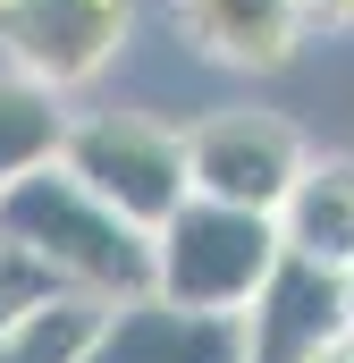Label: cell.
<instances>
[{
  "mask_svg": "<svg viewBox=\"0 0 354 363\" xmlns=\"http://www.w3.org/2000/svg\"><path fill=\"white\" fill-rule=\"evenodd\" d=\"M0 237L51 279L59 296L118 304V296H144L152 287V237L135 220H118L59 161H42V169H25V178L0 186Z\"/></svg>",
  "mask_w": 354,
  "mask_h": 363,
  "instance_id": "1",
  "label": "cell"
},
{
  "mask_svg": "<svg viewBox=\"0 0 354 363\" xmlns=\"http://www.w3.org/2000/svg\"><path fill=\"white\" fill-rule=\"evenodd\" d=\"M59 169L85 178L118 220H135L144 237L169 220L185 186V118L169 110H135V101H76L68 135H59Z\"/></svg>",
  "mask_w": 354,
  "mask_h": 363,
  "instance_id": "2",
  "label": "cell"
},
{
  "mask_svg": "<svg viewBox=\"0 0 354 363\" xmlns=\"http://www.w3.org/2000/svg\"><path fill=\"white\" fill-rule=\"evenodd\" d=\"M278 220L270 211H236L211 194H185L169 220L152 228V296L194 304V313H245L253 287L278 271Z\"/></svg>",
  "mask_w": 354,
  "mask_h": 363,
  "instance_id": "3",
  "label": "cell"
},
{
  "mask_svg": "<svg viewBox=\"0 0 354 363\" xmlns=\"http://www.w3.org/2000/svg\"><path fill=\"white\" fill-rule=\"evenodd\" d=\"M135 26L144 0H0V68L51 85L59 101H85L135 51Z\"/></svg>",
  "mask_w": 354,
  "mask_h": 363,
  "instance_id": "4",
  "label": "cell"
},
{
  "mask_svg": "<svg viewBox=\"0 0 354 363\" xmlns=\"http://www.w3.org/2000/svg\"><path fill=\"white\" fill-rule=\"evenodd\" d=\"M304 152H312V135L287 110H262V101H202V110H185V186L211 194V203L278 211L295 169H304Z\"/></svg>",
  "mask_w": 354,
  "mask_h": 363,
  "instance_id": "5",
  "label": "cell"
},
{
  "mask_svg": "<svg viewBox=\"0 0 354 363\" xmlns=\"http://www.w3.org/2000/svg\"><path fill=\"white\" fill-rule=\"evenodd\" d=\"M169 26L219 77H287L312 43L304 0H169Z\"/></svg>",
  "mask_w": 354,
  "mask_h": 363,
  "instance_id": "6",
  "label": "cell"
},
{
  "mask_svg": "<svg viewBox=\"0 0 354 363\" xmlns=\"http://www.w3.org/2000/svg\"><path fill=\"white\" fill-rule=\"evenodd\" d=\"M85 363H245V321L236 313H194L169 296H118L101 304Z\"/></svg>",
  "mask_w": 354,
  "mask_h": 363,
  "instance_id": "7",
  "label": "cell"
},
{
  "mask_svg": "<svg viewBox=\"0 0 354 363\" xmlns=\"http://www.w3.org/2000/svg\"><path fill=\"white\" fill-rule=\"evenodd\" d=\"M236 321H245V363H304L346 330V279L304 254H278V271L253 287Z\"/></svg>",
  "mask_w": 354,
  "mask_h": 363,
  "instance_id": "8",
  "label": "cell"
},
{
  "mask_svg": "<svg viewBox=\"0 0 354 363\" xmlns=\"http://www.w3.org/2000/svg\"><path fill=\"white\" fill-rule=\"evenodd\" d=\"M278 220V245L321 262V271H346L354 262V152H304V169L287 186V203L270 211Z\"/></svg>",
  "mask_w": 354,
  "mask_h": 363,
  "instance_id": "9",
  "label": "cell"
},
{
  "mask_svg": "<svg viewBox=\"0 0 354 363\" xmlns=\"http://www.w3.org/2000/svg\"><path fill=\"white\" fill-rule=\"evenodd\" d=\"M68 110H76V101H59L51 85H34V77L0 68V186L25 178V169H42V161H59Z\"/></svg>",
  "mask_w": 354,
  "mask_h": 363,
  "instance_id": "10",
  "label": "cell"
},
{
  "mask_svg": "<svg viewBox=\"0 0 354 363\" xmlns=\"http://www.w3.org/2000/svg\"><path fill=\"white\" fill-rule=\"evenodd\" d=\"M93 330H101L93 296H42L34 313H17L0 330V363H85Z\"/></svg>",
  "mask_w": 354,
  "mask_h": 363,
  "instance_id": "11",
  "label": "cell"
},
{
  "mask_svg": "<svg viewBox=\"0 0 354 363\" xmlns=\"http://www.w3.org/2000/svg\"><path fill=\"white\" fill-rule=\"evenodd\" d=\"M42 296H59V287H51V279H42L25 254H17V245H8V237H0V330H8L17 313H34Z\"/></svg>",
  "mask_w": 354,
  "mask_h": 363,
  "instance_id": "12",
  "label": "cell"
},
{
  "mask_svg": "<svg viewBox=\"0 0 354 363\" xmlns=\"http://www.w3.org/2000/svg\"><path fill=\"white\" fill-rule=\"evenodd\" d=\"M304 26H312V43L321 34H354V0H304Z\"/></svg>",
  "mask_w": 354,
  "mask_h": 363,
  "instance_id": "13",
  "label": "cell"
},
{
  "mask_svg": "<svg viewBox=\"0 0 354 363\" xmlns=\"http://www.w3.org/2000/svg\"><path fill=\"white\" fill-rule=\"evenodd\" d=\"M304 363H354V330H338V338H329L321 355H304Z\"/></svg>",
  "mask_w": 354,
  "mask_h": 363,
  "instance_id": "14",
  "label": "cell"
},
{
  "mask_svg": "<svg viewBox=\"0 0 354 363\" xmlns=\"http://www.w3.org/2000/svg\"><path fill=\"white\" fill-rule=\"evenodd\" d=\"M338 279H346V330H354V262H346V271H338Z\"/></svg>",
  "mask_w": 354,
  "mask_h": 363,
  "instance_id": "15",
  "label": "cell"
}]
</instances>
